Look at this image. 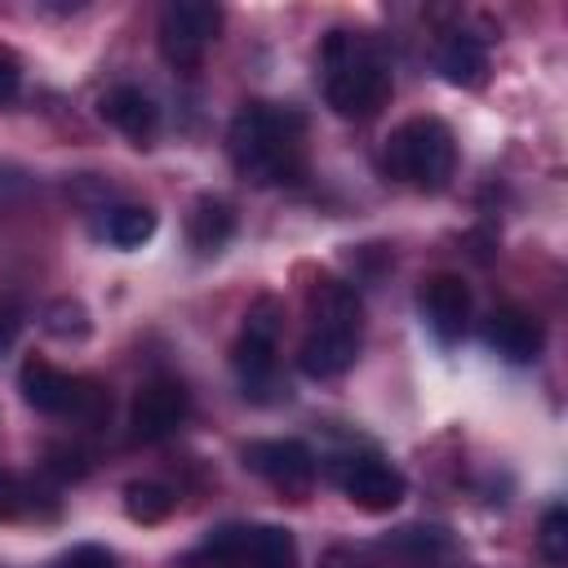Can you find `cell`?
<instances>
[{"label": "cell", "mask_w": 568, "mask_h": 568, "mask_svg": "<svg viewBox=\"0 0 568 568\" xmlns=\"http://www.w3.org/2000/svg\"><path fill=\"white\" fill-rule=\"evenodd\" d=\"M226 155L253 186H288L306 173V120L280 102H248L226 129Z\"/></svg>", "instance_id": "obj_1"}, {"label": "cell", "mask_w": 568, "mask_h": 568, "mask_svg": "<svg viewBox=\"0 0 568 568\" xmlns=\"http://www.w3.org/2000/svg\"><path fill=\"white\" fill-rule=\"evenodd\" d=\"M320 89L324 102L346 120H368L390 98V67L368 31L333 27L320 44Z\"/></svg>", "instance_id": "obj_2"}, {"label": "cell", "mask_w": 568, "mask_h": 568, "mask_svg": "<svg viewBox=\"0 0 568 568\" xmlns=\"http://www.w3.org/2000/svg\"><path fill=\"white\" fill-rule=\"evenodd\" d=\"M382 164L395 182L417 186V191H444L453 169H457V142L453 129L435 115H413L399 129H390Z\"/></svg>", "instance_id": "obj_3"}, {"label": "cell", "mask_w": 568, "mask_h": 568, "mask_svg": "<svg viewBox=\"0 0 568 568\" xmlns=\"http://www.w3.org/2000/svg\"><path fill=\"white\" fill-rule=\"evenodd\" d=\"M280 333H284V306L280 297L262 293L248 311H244V328L231 346V368H235V382L248 399H271V390H280L275 382V351H280Z\"/></svg>", "instance_id": "obj_4"}, {"label": "cell", "mask_w": 568, "mask_h": 568, "mask_svg": "<svg viewBox=\"0 0 568 568\" xmlns=\"http://www.w3.org/2000/svg\"><path fill=\"white\" fill-rule=\"evenodd\" d=\"M217 31H222V9L209 4V0H169V4L160 9V27H155L160 53H164V62L178 67V71L200 67L204 53L213 49Z\"/></svg>", "instance_id": "obj_5"}, {"label": "cell", "mask_w": 568, "mask_h": 568, "mask_svg": "<svg viewBox=\"0 0 568 568\" xmlns=\"http://www.w3.org/2000/svg\"><path fill=\"white\" fill-rule=\"evenodd\" d=\"M333 479L337 488L346 493V501L364 515H386L404 501L408 493V479L399 466H390L386 457L377 453H351V457H337L333 462Z\"/></svg>", "instance_id": "obj_6"}, {"label": "cell", "mask_w": 568, "mask_h": 568, "mask_svg": "<svg viewBox=\"0 0 568 568\" xmlns=\"http://www.w3.org/2000/svg\"><path fill=\"white\" fill-rule=\"evenodd\" d=\"M359 342H364L359 320H311V328L297 346V368L315 382L342 377L359 359Z\"/></svg>", "instance_id": "obj_7"}, {"label": "cell", "mask_w": 568, "mask_h": 568, "mask_svg": "<svg viewBox=\"0 0 568 568\" xmlns=\"http://www.w3.org/2000/svg\"><path fill=\"white\" fill-rule=\"evenodd\" d=\"M191 417V395L178 377H151L138 395H133V408H129V435L138 444H155V439H169L186 426Z\"/></svg>", "instance_id": "obj_8"}, {"label": "cell", "mask_w": 568, "mask_h": 568, "mask_svg": "<svg viewBox=\"0 0 568 568\" xmlns=\"http://www.w3.org/2000/svg\"><path fill=\"white\" fill-rule=\"evenodd\" d=\"M240 457L257 479H266L284 497H302L315 479V453L302 439H248Z\"/></svg>", "instance_id": "obj_9"}, {"label": "cell", "mask_w": 568, "mask_h": 568, "mask_svg": "<svg viewBox=\"0 0 568 568\" xmlns=\"http://www.w3.org/2000/svg\"><path fill=\"white\" fill-rule=\"evenodd\" d=\"M417 306H422V315H426V328H430L444 346H453V342L466 333V324H470V288H466L462 275H448V271L430 275V280L422 284V293H417Z\"/></svg>", "instance_id": "obj_10"}, {"label": "cell", "mask_w": 568, "mask_h": 568, "mask_svg": "<svg viewBox=\"0 0 568 568\" xmlns=\"http://www.w3.org/2000/svg\"><path fill=\"white\" fill-rule=\"evenodd\" d=\"M488 346L506 359V364H532L546 346V328L532 311L524 306H497L488 315Z\"/></svg>", "instance_id": "obj_11"}, {"label": "cell", "mask_w": 568, "mask_h": 568, "mask_svg": "<svg viewBox=\"0 0 568 568\" xmlns=\"http://www.w3.org/2000/svg\"><path fill=\"white\" fill-rule=\"evenodd\" d=\"M98 115H102L115 133H124L133 146H151V138L160 133V111H155V102H151L138 84H115V89H106L102 102H98Z\"/></svg>", "instance_id": "obj_12"}, {"label": "cell", "mask_w": 568, "mask_h": 568, "mask_svg": "<svg viewBox=\"0 0 568 568\" xmlns=\"http://www.w3.org/2000/svg\"><path fill=\"white\" fill-rule=\"evenodd\" d=\"M18 390H22V399H27L36 413L71 417L75 377H71V373H62L58 364H49V359H27V364H22V373H18Z\"/></svg>", "instance_id": "obj_13"}, {"label": "cell", "mask_w": 568, "mask_h": 568, "mask_svg": "<svg viewBox=\"0 0 568 568\" xmlns=\"http://www.w3.org/2000/svg\"><path fill=\"white\" fill-rule=\"evenodd\" d=\"M439 75L457 89H479L488 80V49L470 31H453L439 44Z\"/></svg>", "instance_id": "obj_14"}, {"label": "cell", "mask_w": 568, "mask_h": 568, "mask_svg": "<svg viewBox=\"0 0 568 568\" xmlns=\"http://www.w3.org/2000/svg\"><path fill=\"white\" fill-rule=\"evenodd\" d=\"M231 235H235V209L226 200H217V195H200L191 204V213H186V240H191V248L209 257V253H222L231 244Z\"/></svg>", "instance_id": "obj_15"}, {"label": "cell", "mask_w": 568, "mask_h": 568, "mask_svg": "<svg viewBox=\"0 0 568 568\" xmlns=\"http://www.w3.org/2000/svg\"><path fill=\"white\" fill-rule=\"evenodd\" d=\"M244 541H248L244 524H222L195 550H186L173 568H244Z\"/></svg>", "instance_id": "obj_16"}, {"label": "cell", "mask_w": 568, "mask_h": 568, "mask_svg": "<svg viewBox=\"0 0 568 568\" xmlns=\"http://www.w3.org/2000/svg\"><path fill=\"white\" fill-rule=\"evenodd\" d=\"M244 568H297V541L280 524H253L244 541Z\"/></svg>", "instance_id": "obj_17"}, {"label": "cell", "mask_w": 568, "mask_h": 568, "mask_svg": "<svg viewBox=\"0 0 568 568\" xmlns=\"http://www.w3.org/2000/svg\"><path fill=\"white\" fill-rule=\"evenodd\" d=\"M155 226H160L155 209H146V204H115L102 217V240L115 244V248H142L155 235Z\"/></svg>", "instance_id": "obj_18"}, {"label": "cell", "mask_w": 568, "mask_h": 568, "mask_svg": "<svg viewBox=\"0 0 568 568\" xmlns=\"http://www.w3.org/2000/svg\"><path fill=\"white\" fill-rule=\"evenodd\" d=\"M173 506H178V493L155 479H133L124 488V515L133 524H164L173 515Z\"/></svg>", "instance_id": "obj_19"}, {"label": "cell", "mask_w": 568, "mask_h": 568, "mask_svg": "<svg viewBox=\"0 0 568 568\" xmlns=\"http://www.w3.org/2000/svg\"><path fill=\"white\" fill-rule=\"evenodd\" d=\"M44 333L58 337V342H84L93 333V320H89V306L80 297H53L40 315Z\"/></svg>", "instance_id": "obj_20"}, {"label": "cell", "mask_w": 568, "mask_h": 568, "mask_svg": "<svg viewBox=\"0 0 568 568\" xmlns=\"http://www.w3.org/2000/svg\"><path fill=\"white\" fill-rule=\"evenodd\" d=\"M386 550H395V555H404L408 564H430L435 555H448L453 550V537L444 532V528H399L395 537H386L382 541Z\"/></svg>", "instance_id": "obj_21"}, {"label": "cell", "mask_w": 568, "mask_h": 568, "mask_svg": "<svg viewBox=\"0 0 568 568\" xmlns=\"http://www.w3.org/2000/svg\"><path fill=\"white\" fill-rule=\"evenodd\" d=\"M537 546H541V555H546L555 568L568 564V510H564V501L546 506L541 528H537Z\"/></svg>", "instance_id": "obj_22"}, {"label": "cell", "mask_w": 568, "mask_h": 568, "mask_svg": "<svg viewBox=\"0 0 568 568\" xmlns=\"http://www.w3.org/2000/svg\"><path fill=\"white\" fill-rule=\"evenodd\" d=\"M106 413H111V390H106L102 382H93V377H75L71 417H75V422H89V426H98V422H106Z\"/></svg>", "instance_id": "obj_23"}, {"label": "cell", "mask_w": 568, "mask_h": 568, "mask_svg": "<svg viewBox=\"0 0 568 568\" xmlns=\"http://www.w3.org/2000/svg\"><path fill=\"white\" fill-rule=\"evenodd\" d=\"M18 89H22V62L0 44V106H4V102H13V98H18Z\"/></svg>", "instance_id": "obj_24"}, {"label": "cell", "mask_w": 568, "mask_h": 568, "mask_svg": "<svg viewBox=\"0 0 568 568\" xmlns=\"http://www.w3.org/2000/svg\"><path fill=\"white\" fill-rule=\"evenodd\" d=\"M53 568H115V559L102 546H75L71 555H62Z\"/></svg>", "instance_id": "obj_25"}, {"label": "cell", "mask_w": 568, "mask_h": 568, "mask_svg": "<svg viewBox=\"0 0 568 568\" xmlns=\"http://www.w3.org/2000/svg\"><path fill=\"white\" fill-rule=\"evenodd\" d=\"M49 470L80 479V475L89 470V462H84V453H80V448H49Z\"/></svg>", "instance_id": "obj_26"}, {"label": "cell", "mask_w": 568, "mask_h": 568, "mask_svg": "<svg viewBox=\"0 0 568 568\" xmlns=\"http://www.w3.org/2000/svg\"><path fill=\"white\" fill-rule=\"evenodd\" d=\"M18 501H22L18 479H13L9 470H0V515H13V510H18Z\"/></svg>", "instance_id": "obj_27"}, {"label": "cell", "mask_w": 568, "mask_h": 568, "mask_svg": "<svg viewBox=\"0 0 568 568\" xmlns=\"http://www.w3.org/2000/svg\"><path fill=\"white\" fill-rule=\"evenodd\" d=\"M13 328H18V320L13 315H0V351L13 342Z\"/></svg>", "instance_id": "obj_28"}, {"label": "cell", "mask_w": 568, "mask_h": 568, "mask_svg": "<svg viewBox=\"0 0 568 568\" xmlns=\"http://www.w3.org/2000/svg\"><path fill=\"white\" fill-rule=\"evenodd\" d=\"M328 568H364V564H346L342 555H333V559H328Z\"/></svg>", "instance_id": "obj_29"}]
</instances>
